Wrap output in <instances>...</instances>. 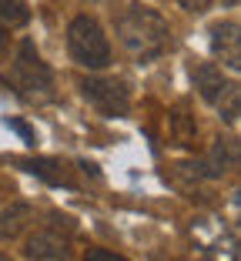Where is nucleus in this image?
<instances>
[{
  "label": "nucleus",
  "instance_id": "f257e3e1",
  "mask_svg": "<svg viewBox=\"0 0 241 261\" xmlns=\"http://www.w3.org/2000/svg\"><path fill=\"white\" fill-rule=\"evenodd\" d=\"M114 34L121 40V47L141 64L161 61L174 47L171 23L164 20L157 10L141 7V4H127V7L117 10L114 14Z\"/></svg>",
  "mask_w": 241,
  "mask_h": 261
},
{
  "label": "nucleus",
  "instance_id": "f03ea898",
  "mask_svg": "<svg viewBox=\"0 0 241 261\" xmlns=\"http://www.w3.org/2000/svg\"><path fill=\"white\" fill-rule=\"evenodd\" d=\"M67 54L77 67L91 70V74L111 67V61H114L108 34H104V27L91 14H77L67 23Z\"/></svg>",
  "mask_w": 241,
  "mask_h": 261
},
{
  "label": "nucleus",
  "instance_id": "7ed1b4c3",
  "mask_svg": "<svg viewBox=\"0 0 241 261\" xmlns=\"http://www.w3.org/2000/svg\"><path fill=\"white\" fill-rule=\"evenodd\" d=\"M4 81L27 100H37V104L54 100V70L40 61L34 40H23V44L17 47V57H14V64H10Z\"/></svg>",
  "mask_w": 241,
  "mask_h": 261
},
{
  "label": "nucleus",
  "instance_id": "20e7f679",
  "mask_svg": "<svg viewBox=\"0 0 241 261\" xmlns=\"http://www.w3.org/2000/svg\"><path fill=\"white\" fill-rule=\"evenodd\" d=\"M77 87H81V97L104 117H124L131 111V87L124 81H117V77L87 74V77H81Z\"/></svg>",
  "mask_w": 241,
  "mask_h": 261
},
{
  "label": "nucleus",
  "instance_id": "39448f33",
  "mask_svg": "<svg viewBox=\"0 0 241 261\" xmlns=\"http://www.w3.org/2000/svg\"><path fill=\"white\" fill-rule=\"evenodd\" d=\"M70 234H74V218L54 215V221L37 228L23 241V254L31 261H70Z\"/></svg>",
  "mask_w": 241,
  "mask_h": 261
},
{
  "label": "nucleus",
  "instance_id": "423d86ee",
  "mask_svg": "<svg viewBox=\"0 0 241 261\" xmlns=\"http://www.w3.org/2000/svg\"><path fill=\"white\" fill-rule=\"evenodd\" d=\"M211 50H215V57L218 61H225L228 70H234L238 74L241 70V31L234 20H218L211 23Z\"/></svg>",
  "mask_w": 241,
  "mask_h": 261
},
{
  "label": "nucleus",
  "instance_id": "0eeeda50",
  "mask_svg": "<svg viewBox=\"0 0 241 261\" xmlns=\"http://www.w3.org/2000/svg\"><path fill=\"white\" fill-rule=\"evenodd\" d=\"M231 84H234V81H228L225 70H221L218 64L204 61V64H198V67H195V87H198V94H201V97L208 100L211 108H215V104H218V100L225 97Z\"/></svg>",
  "mask_w": 241,
  "mask_h": 261
},
{
  "label": "nucleus",
  "instance_id": "6e6552de",
  "mask_svg": "<svg viewBox=\"0 0 241 261\" xmlns=\"http://www.w3.org/2000/svg\"><path fill=\"white\" fill-rule=\"evenodd\" d=\"M10 164H17V168H23L27 174H37L40 181H47V185H70V171L67 164H61L57 158H14Z\"/></svg>",
  "mask_w": 241,
  "mask_h": 261
},
{
  "label": "nucleus",
  "instance_id": "1a4fd4ad",
  "mask_svg": "<svg viewBox=\"0 0 241 261\" xmlns=\"http://www.w3.org/2000/svg\"><path fill=\"white\" fill-rule=\"evenodd\" d=\"M31 221H34V207L27 201H7V204H0V241H14Z\"/></svg>",
  "mask_w": 241,
  "mask_h": 261
},
{
  "label": "nucleus",
  "instance_id": "9d476101",
  "mask_svg": "<svg viewBox=\"0 0 241 261\" xmlns=\"http://www.w3.org/2000/svg\"><path fill=\"white\" fill-rule=\"evenodd\" d=\"M201 168H204V174H208V177H225L228 171L238 168V144H234V141L218 138L215 144H211V154L201 161Z\"/></svg>",
  "mask_w": 241,
  "mask_h": 261
},
{
  "label": "nucleus",
  "instance_id": "9b49d317",
  "mask_svg": "<svg viewBox=\"0 0 241 261\" xmlns=\"http://www.w3.org/2000/svg\"><path fill=\"white\" fill-rule=\"evenodd\" d=\"M168 138H171L174 144H181V147L195 144V138H198V124H195V117L188 114L184 108H174L171 114H168Z\"/></svg>",
  "mask_w": 241,
  "mask_h": 261
},
{
  "label": "nucleus",
  "instance_id": "f8f14e48",
  "mask_svg": "<svg viewBox=\"0 0 241 261\" xmlns=\"http://www.w3.org/2000/svg\"><path fill=\"white\" fill-rule=\"evenodd\" d=\"M31 20V10L23 7L20 0H0V27H23Z\"/></svg>",
  "mask_w": 241,
  "mask_h": 261
},
{
  "label": "nucleus",
  "instance_id": "ddd939ff",
  "mask_svg": "<svg viewBox=\"0 0 241 261\" xmlns=\"http://www.w3.org/2000/svg\"><path fill=\"white\" fill-rule=\"evenodd\" d=\"M215 111H218V117L225 124H238V114H241V87L238 84L228 87V94L215 104Z\"/></svg>",
  "mask_w": 241,
  "mask_h": 261
},
{
  "label": "nucleus",
  "instance_id": "4468645a",
  "mask_svg": "<svg viewBox=\"0 0 241 261\" xmlns=\"http://www.w3.org/2000/svg\"><path fill=\"white\" fill-rule=\"evenodd\" d=\"M84 261H127V258L117 254V251H111V248H87Z\"/></svg>",
  "mask_w": 241,
  "mask_h": 261
},
{
  "label": "nucleus",
  "instance_id": "2eb2a0df",
  "mask_svg": "<svg viewBox=\"0 0 241 261\" xmlns=\"http://www.w3.org/2000/svg\"><path fill=\"white\" fill-rule=\"evenodd\" d=\"M178 7H184L188 14H204L211 7V0H178Z\"/></svg>",
  "mask_w": 241,
  "mask_h": 261
},
{
  "label": "nucleus",
  "instance_id": "dca6fc26",
  "mask_svg": "<svg viewBox=\"0 0 241 261\" xmlns=\"http://www.w3.org/2000/svg\"><path fill=\"white\" fill-rule=\"evenodd\" d=\"M7 124H10V127H14V130H17V134H20V138H23V141H27V144H34V130H31V127H27V124H23V121H14V117H10V121H7Z\"/></svg>",
  "mask_w": 241,
  "mask_h": 261
},
{
  "label": "nucleus",
  "instance_id": "f3484780",
  "mask_svg": "<svg viewBox=\"0 0 241 261\" xmlns=\"http://www.w3.org/2000/svg\"><path fill=\"white\" fill-rule=\"evenodd\" d=\"M7 44H10V37H7V27H0V57L7 54Z\"/></svg>",
  "mask_w": 241,
  "mask_h": 261
},
{
  "label": "nucleus",
  "instance_id": "a211bd4d",
  "mask_svg": "<svg viewBox=\"0 0 241 261\" xmlns=\"http://www.w3.org/2000/svg\"><path fill=\"white\" fill-rule=\"evenodd\" d=\"M0 261H14V258H7V254H0Z\"/></svg>",
  "mask_w": 241,
  "mask_h": 261
},
{
  "label": "nucleus",
  "instance_id": "6ab92c4d",
  "mask_svg": "<svg viewBox=\"0 0 241 261\" xmlns=\"http://www.w3.org/2000/svg\"><path fill=\"white\" fill-rule=\"evenodd\" d=\"M84 4H101V0H84Z\"/></svg>",
  "mask_w": 241,
  "mask_h": 261
}]
</instances>
